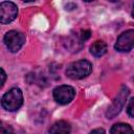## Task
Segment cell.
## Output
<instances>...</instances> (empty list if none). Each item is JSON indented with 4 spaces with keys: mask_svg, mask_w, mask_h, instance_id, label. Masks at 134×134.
Here are the masks:
<instances>
[{
    "mask_svg": "<svg viewBox=\"0 0 134 134\" xmlns=\"http://www.w3.org/2000/svg\"><path fill=\"white\" fill-rule=\"evenodd\" d=\"M133 80H134V76H133Z\"/></svg>",
    "mask_w": 134,
    "mask_h": 134,
    "instance_id": "obj_18",
    "label": "cell"
},
{
    "mask_svg": "<svg viewBox=\"0 0 134 134\" xmlns=\"http://www.w3.org/2000/svg\"><path fill=\"white\" fill-rule=\"evenodd\" d=\"M5 79H6V74H5L4 70H3V68H1V86L4 85V83H5Z\"/></svg>",
    "mask_w": 134,
    "mask_h": 134,
    "instance_id": "obj_15",
    "label": "cell"
},
{
    "mask_svg": "<svg viewBox=\"0 0 134 134\" xmlns=\"http://www.w3.org/2000/svg\"><path fill=\"white\" fill-rule=\"evenodd\" d=\"M18 14V8L13 2H1L0 3V22L2 24L9 23L16 19Z\"/></svg>",
    "mask_w": 134,
    "mask_h": 134,
    "instance_id": "obj_7",
    "label": "cell"
},
{
    "mask_svg": "<svg viewBox=\"0 0 134 134\" xmlns=\"http://www.w3.org/2000/svg\"><path fill=\"white\" fill-rule=\"evenodd\" d=\"M82 40H81V38L79 39V38H74V37H72V38H68L67 39V43H66V47H68V49L70 50V51H72V52H76V51H79L81 48H82Z\"/></svg>",
    "mask_w": 134,
    "mask_h": 134,
    "instance_id": "obj_11",
    "label": "cell"
},
{
    "mask_svg": "<svg viewBox=\"0 0 134 134\" xmlns=\"http://www.w3.org/2000/svg\"><path fill=\"white\" fill-rule=\"evenodd\" d=\"M74 94H75L74 89L71 86H67V85L59 86L53 90V98L57 103L61 105L70 103L73 99Z\"/></svg>",
    "mask_w": 134,
    "mask_h": 134,
    "instance_id": "obj_5",
    "label": "cell"
},
{
    "mask_svg": "<svg viewBox=\"0 0 134 134\" xmlns=\"http://www.w3.org/2000/svg\"><path fill=\"white\" fill-rule=\"evenodd\" d=\"M127 113L129 114V116L134 117V97H132L129 100V104L127 107Z\"/></svg>",
    "mask_w": 134,
    "mask_h": 134,
    "instance_id": "obj_12",
    "label": "cell"
},
{
    "mask_svg": "<svg viewBox=\"0 0 134 134\" xmlns=\"http://www.w3.org/2000/svg\"><path fill=\"white\" fill-rule=\"evenodd\" d=\"M132 16L134 17V4H133V9H132Z\"/></svg>",
    "mask_w": 134,
    "mask_h": 134,
    "instance_id": "obj_17",
    "label": "cell"
},
{
    "mask_svg": "<svg viewBox=\"0 0 134 134\" xmlns=\"http://www.w3.org/2000/svg\"><path fill=\"white\" fill-rule=\"evenodd\" d=\"M90 37H91V31L90 30H82V32H81V40L83 42L87 41Z\"/></svg>",
    "mask_w": 134,
    "mask_h": 134,
    "instance_id": "obj_14",
    "label": "cell"
},
{
    "mask_svg": "<svg viewBox=\"0 0 134 134\" xmlns=\"http://www.w3.org/2000/svg\"><path fill=\"white\" fill-rule=\"evenodd\" d=\"M0 134H15V133H14V130H13V128L10 126L1 124V132H0Z\"/></svg>",
    "mask_w": 134,
    "mask_h": 134,
    "instance_id": "obj_13",
    "label": "cell"
},
{
    "mask_svg": "<svg viewBox=\"0 0 134 134\" xmlns=\"http://www.w3.org/2000/svg\"><path fill=\"white\" fill-rule=\"evenodd\" d=\"M91 64L86 60H80L71 63L66 69V75L71 80H81L90 74Z\"/></svg>",
    "mask_w": 134,
    "mask_h": 134,
    "instance_id": "obj_1",
    "label": "cell"
},
{
    "mask_svg": "<svg viewBox=\"0 0 134 134\" xmlns=\"http://www.w3.org/2000/svg\"><path fill=\"white\" fill-rule=\"evenodd\" d=\"M115 49L121 52L130 51L134 47V29H129L122 32L115 43Z\"/></svg>",
    "mask_w": 134,
    "mask_h": 134,
    "instance_id": "obj_6",
    "label": "cell"
},
{
    "mask_svg": "<svg viewBox=\"0 0 134 134\" xmlns=\"http://www.w3.org/2000/svg\"><path fill=\"white\" fill-rule=\"evenodd\" d=\"M25 37L22 32L17 30H10L5 34L4 36V43L9 51L16 52L18 51L24 44Z\"/></svg>",
    "mask_w": 134,
    "mask_h": 134,
    "instance_id": "obj_4",
    "label": "cell"
},
{
    "mask_svg": "<svg viewBox=\"0 0 134 134\" xmlns=\"http://www.w3.org/2000/svg\"><path fill=\"white\" fill-rule=\"evenodd\" d=\"M129 95V88L125 85H122L117 93V95L115 96V98L113 99L112 104L110 105V107L108 108L107 112H106V116L108 118H113L115 117L122 109L125 103H126V99Z\"/></svg>",
    "mask_w": 134,
    "mask_h": 134,
    "instance_id": "obj_3",
    "label": "cell"
},
{
    "mask_svg": "<svg viewBox=\"0 0 134 134\" xmlns=\"http://www.w3.org/2000/svg\"><path fill=\"white\" fill-rule=\"evenodd\" d=\"M70 125L67 121L59 120L50 127L49 134H70Z\"/></svg>",
    "mask_w": 134,
    "mask_h": 134,
    "instance_id": "obj_8",
    "label": "cell"
},
{
    "mask_svg": "<svg viewBox=\"0 0 134 134\" xmlns=\"http://www.w3.org/2000/svg\"><path fill=\"white\" fill-rule=\"evenodd\" d=\"M111 134H134V131L127 124H115L111 128Z\"/></svg>",
    "mask_w": 134,
    "mask_h": 134,
    "instance_id": "obj_10",
    "label": "cell"
},
{
    "mask_svg": "<svg viewBox=\"0 0 134 134\" xmlns=\"http://www.w3.org/2000/svg\"><path fill=\"white\" fill-rule=\"evenodd\" d=\"M90 52L94 57H102L107 52V45L103 41H95L90 46Z\"/></svg>",
    "mask_w": 134,
    "mask_h": 134,
    "instance_id": "obj_9",
    "label": "cell"
},
{
    "mask_svg": "<svg viewBox=\"0 0 134 134\" xmlns=\"http://www.w3.org/2000/svg\"><path fill=\"white\" fill-rule=\"evenodd\" d=\"M23 104V94L19 88H12L1 99V105L7 111H16Z\"/></svg>",
    "mask_w": 134,
    "mask_h": 134,
    "instance_id": "obj_2",
    "label": "cell"
},
{
    "mask_svg": "<svg viewBox=\"0 0 134 134\" xmlns=\"http://www.w3.org/2000/svg\"><path fill=\"white\" fill-rule=\"evenodd\" d=\"M90 134H105V130L104 129H95V130L91 131Z\"/></svg>",
    "mask_w": 134,
    "mask_h": 134,
    "instance_id": "obj_16",
    "label": "cell"
}]
</instances>
